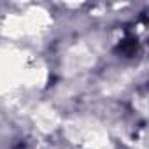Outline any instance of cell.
Masks as SVG:
<instances>
[{"instance_id": "obj_1", "label": "cell", "mask_w": 149, "mask_h": 149, "mask_svg": "<svg viewBox=\"0 0 149 149\" xmlns=\"http://www.w3.org/2000/svg\"><path fill=\"white\" fill-rule=\"evenodd\" d=\"M137 51H139V42L135 39H125L116 47V53H119L123 56H133Z\"/></svg>"}]
</instances>
